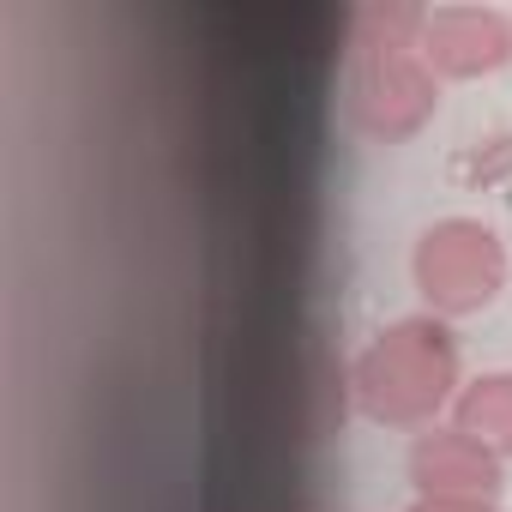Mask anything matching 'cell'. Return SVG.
Instances as JSON below:
<instances>
[{
  "mask_svg": "<svg viewBox=\"0 0 512 512\" xmlns=\"http://www.w3.org/2000/svg\"><path fill=\"white\" fill-rule=\"evenodd\" d=\"M458 386V344L434 314L380 326L350 362V398L380 428H434L440 410H452Z\"/></svg>",
  "mask_w": 512,
  "mask_h": 512,
  "instance_id": "cell-1",
  "label": "cell"
},
{
  "mask_svg": "<svg viewBox=\"0 0 512 512\" xmlns=\"http://www.w3.org/2000/svg\"><path fill=\"white\" fill-rule=\"evenodd\" d=\"M410 278H416V296L428 302L434 320H470V314L500 302L512 260H506V241L494 223L440 217L410 247Z\"/></svg>",
  "mask_w": 512,
  "mask_h": 512,
  "instance_id": "cell-2",
  "label": "cell"
},
{
  "mask_svg": "<svg viewBox=\"0 0 512 512\" xmlns=\"http://www.w3.org/2000/svg\"><path fill=\"white\" fill-rule=\"evenodd\" d=\"M350 121L380 139V145H404L416 139L434 109H440V79L422 61V49H350Z\"/></svg>",
  "mask_w": 512,
  "mask_h": 512,
  "instance_id": "cell-3",
  "label": "cell"
},
{
  "mask_svg": "<svg viewBox=\"0 0 512 512\" xmlns=\"http://www.w3.org/2000/svg\"><path fill=\"white\" fill-rule=\"evenodd\" d=\"M422 61L434 67V79H488L512 61V13L500 7H434L422 25Z\"/></svg>",
  "mask_w": 512,
  "mask_h": 512,
  "instance_id": "cell-4",
  "label": "cell"
},
{
  "mask_svg": "<svg viewBox=\"0 0 512 512\" xmlns=\"http://www.w3.org/2000/svg\"><path fill=\"white\" fill-rule=\"evenodd\" d=\"M410 482H416V500H494L500 494V458L470 440L464 428H422L410 440V458H404Z\"/></svg>",
  "mask_w": 512,
  "mask_h": 512,
  "instance_id": "cell-5",
  "label": "cell"
},
{
  "mask_svg": "<svg viewBox=\"0 0 512 512\" xmlns=\"http://www.w3.org/2000/svg\"><path fill=\"white\" fill-rule=\"evenodd\" d=\"M452 428H464L470 440H482L506 464L512 458V368L464 380L458 398H452Z\"/></svg>",
  "mask_w": 512,
  "mask_h": 512,
  "instance_id": "cell-6",
  "label": "cell"
},
{
  "mask_svg": "<svg viewBox=\"0 0 512 512\" xmlns=\"http://www.w3.org/2000/svg\"><path fill=\"white\" fill-rule=\"evenodd\" d=\"M422 25L428 7H416V0H368V7H356L350 49H422Z\"/></svg>",
  "mask_w": 512,
  "mask_h": 512,
  "instance_id": "cell-7",
  "label": "cell"
},
{
  "mask_svg": "<svg viewBox=\"0 0 512 512\" xmlns=\"http://www.w3.org/2000/svg\"><path fill=\"white\" fill-rule=\"evenodd\" d=\"M410 512H500L494 500H416Z\"/></svg>",
  "mask_w": 512,
  "mask_h": 512,
  "instance_id": "cell-8",
  "label": "cell"
}]
</instances>
